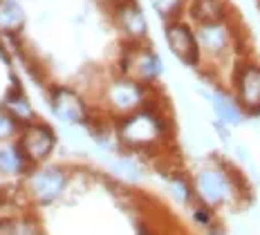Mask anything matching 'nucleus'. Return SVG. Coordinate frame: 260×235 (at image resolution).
Instances as JSON below:
<instances>
[{"label": "nucleus", "mask_w": 260, "mask_h": 235, "mask_svg": "<svg viewBox=\"0 0 260 235\" xmlns=\"http://www.w3.org/2000/svg\"><path fill=\"white\" fill-rule=\"evenodd\" d=\"M191 16L195 23H215V20L229 18V7L224 0H193Z\"/></svg>", "instance_id": "obj_13"}, {"label": "nucleus", "mask_w": 260, "mask_h": 235, "mask_svg": "<svg viewBox=\"0 0 260 235\" xmlns=\"http://www.w3.org/2000/svg\"><path fill=\"white\" fill-rule=\"evenodd\" d=\"M112 18H115V25L119 27V31L133 43L144 41L146 34H148L146 16L135 0H126V3L112 7Z\"/></svg>", "instance_id": "obj_8"}, {"label": "nucleus", "mask_w": 260, "mask_h": 235, "mask_svg": "<svg viewBox=\"0 0 260 235\" xmlns=\"http://www.w3.org/2000/svg\"><path fill=\"white\" fill-rule=\"evenodd\" d=\"M23 9L18 7V3L14 0H0V27L9 31H16L23 27Z\"/></svg>", "instance_id": "obj_15"}, {"label": "nucleus", "mask_w": 260, "mask_h": 235, "mask_svg": "<svg viewBox=\"0 0 260 235\" xmlns=\"http://www.w3.org/2000/svg\"><path fill=\"white\" fill-rule=\"evenodd\" d=\"M123 72H126V76H130V79L139 81V83L153 85L161 74V61L148 47V43L130 41V50L126 54V58H123Z\"/></svg>", "instance_id": "obj_5"}, {"label": "nucleus", "mask_w": 260, "mask_h": 235, "mask_svg": "<svg viewBox=\"0 0 260 235\" xmlns=\"http://www.w3.org/2000/svg\"><path fill=\"white\" fill-rule=\"evenodd\" d=\"M200 43V52L209 61H222L231 50L238 47V29L231 27V20H215V23H200L195 29Z\"/></svg>", "instance_id": "obj_2"}, {"label": "nucleus", "mask_w": 260, "mask_h": 235, "mask_svg": "<svg viewBox=\"0 0 260 235\" xmlns=\"http://www.w3.org/2000/svg\"><path fill=\"white\" fill-rule=\"evenodd\" d=\"M171 193L175 195L177 202H188L191 199V188H188V184L184 182V179H173L171 182Z\"/></svg>", "instance_id": "obj_19"}, {"label": "nucleus", "mask_w": 260, "mask_h": 235, "mask_svg": "<svg viewBox=\"0 0 260 235\" xmlns=\"http://www.w3.org/2000/svg\"><path fill=\"white\" fill-rule=\"evenodd\" d=\"M211 106H213L218 121L224 125H240L245 121V110L240 108V103L236 101V96H229L224 92H215L211 96Z\"/></svg>", "instance_id": "obj_12"}, {"label": "nucleus", "mask_w": 260, "mask_h": 235, "mask_svg": "<svg viewBox=\"0 0 260 235\" xmlns=\"http://www.w3.org/2000/svg\"><path fill=\"white\" fill-rule=\"evenodd\" d=\"M65 186V175L58 168H50V171H43L39 175L31 177V190L41 202H52Z\"/></svg>", "instance_id": "obj_11"}, {"label": "nucleus", "mask_w": 260, "mask_h": 235, "mask_svg": "<svg viewBox=\"0 0 260 235\" xmlns=\"http://www.w3.org/2000/svg\"><path fill=\"white\" fill-rule=\"evenodd\" d=\"M150 3H153L155 12L159 14L166 23H171V20H180L184 7H186V0H150Z\"/></svg>", "instance_id": "obj_17"}, {"label": "nucleus", "mask_w": 260, "mask_h": 235, "mask_svg": "<svg viewBox=\"0 0 260 235\" xmlns=\"http://www.w3.org/2000/svg\"><path fill=\"white\" fill-rule=\"evenodd\" d=\"M104 99L110 108V112L119 114V117H126V114L144 108L150 101L148 96V85L139 83V81L130 79V76H121L115 79L106 85Z\"/></svg>", "instance_id": "obj_3"}, {"label": "nucleus", "mask_w": 260, "mask_h": 235, "mask_svg": "<svg viewBox=\"0 0 260 235\" xmlns=\"http://www.w3.org/2000/svg\"><path fill=\"white\" fill-rule=\"evenodd\" d=\"M164 36H166V43H169L171 52L175 54L184 65L198 68L200 61H202V52H200L198 36H195V31L191 27L186 23H182V20H171V23H166Z\"/></svg>", "instance_id": "obj_6"}, {"label": "nucleus", "mask_w": 260, "mask_h": 235, "mask_svg": "<svg viewBox=\"0 0 260 235\" xmlns=\"http://www.w3.org/2000/svg\"><path fill=\"white\" fill-rule=\"evenodd\" d=\"M195 188H198L200 197L207 202V204L218 206L229 199L234 184H231L229 175L222 171V168H204L195 177Z\"/></svg>", "instance_id": "obj_7"}, {"label": "nucleus", "mask_w": 260, "mask_h": 235, "mask_svg": "<svg viewBox=\"0 0 260 235\" xmlns=\"http://www.w3.org/2000/svg\"><path fill=\"white\" fill-rule=\"evenodd\" d=\"M195 220H198L200 224H204V226H209V224H211V211H209V206H200V209L195 211Z\"/></svg>", "instance_id": "obj_20"}, {"label": "nucleus", "mask_w": 260, "mask_h": 235, "mask_svg": "<svg viewBox=\"0 0 260 235\" xmlns=\"http://www.w3.org/2000/svg\"><path fill=\"white\" fill-rule=\"evenodd\" d=\"M3 110H7L18 123H34V112H31V106L27 103L23 90H20L16 83H14L12 90L5 94Z\"/></svg>", "instance_id": "obj_14"}, {"label": "nucleus", "mask_w": 260, "mask_h": 235, "mask_svg": "<svg viewBox=\"0 0 260 235\" xmlns=\"http://www.w3.org/2000/svg\"><path fill=\"white\" fill-rule=\"evenodd\" d=\"M16 125L18 121L9 114L7 110H0V139H7V137H12L16 132Z\"/></svg>", "instance_id": "obj_18"}, {"label": "nucleus", "mask_w": 260, "mask_h": 235, "mask_svg": "<svg viewBox=\"0 0 260 235\" xmlns=\"http://www.w3.org/2000/svg\"><path fill=\"white\" fill-rule=\"evenodd\" d=\"M18 148L29 161H41L54 148V132L43 123H27Z\"/></svg>", "instance_id": "obj_9"}, {"label": "nucleus", "mask_w": 260, "mask_h": 235, "mask_svg": "<svg viewBox=\"0 0 260 235\" xmlns=\"http://www.w3.org/2000/svg\"><path fill=\"white\" fill-rule=\"evenodd\" d=\"M29 161L20 148H0V173H16Z\"/></svg>", "instance_id": "obj_16"}, {"label": "nucleus", "mask_w": 260, "mask_h": 235, "mask_svg": "<svg viewBox=\"0 0 260 235\" xmlns=\"http://www.w3.org/2000/svg\"><path fill=\"white\" fill-rule=\"evenodd\" d=\"M166 132V117L159 110V106L148 101L144 108L126 114L119 121V139L128 146V148H153V146L164 141Z\"/></svg>", "instance_id": "obj_1"}, {"label": "nucleus", "mask_w": 260, "mask_h": 235, "mask_svg": "<svg viewBox=\"0 0 260 235\" xmlns=\"http://www.w3.org/2000/svg\"><path fill=\"white\" fill-rule=\"evenodd\" d=\"M234 96L245 114H260V63L253 58H240L234 68Z\"/></svg>", "instance_id": "obj_4"}, {"label": "nucleus", "mask_w": 260, "mask_h": 235, "mask_svg": "<svg viewBox=\"0 0 260 235\" xmlns=\"http://www.w3.org/2000/svg\"><path fill=\"white\" fill-rule=\"evenodd\" d=\"M52 112L65 123H83L88 119L85 101L68 87H56L52 92Z\"/></svg>", "instance_id": "obj_10"}, {"label": "nucleus", "mask_w": 260, "mask_h": 235, "mask_svg": "<svg viewBox=\"0 0 260 235\" xmlns=\"http://www.w3.org/2000/svg\"><path fill=\"white\" fill-rule=\"evenodd\" d=\"M110 7H117V5H121V3H126V0H106Z\"/></svg>", "instance_id": "obj_21"}]
</instances>
